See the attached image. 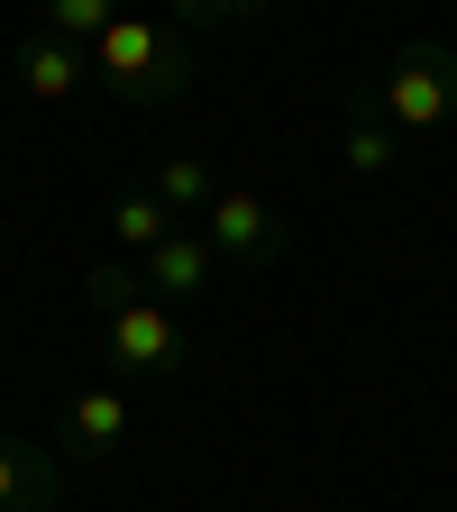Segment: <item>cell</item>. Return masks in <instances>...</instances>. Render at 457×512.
Instances as JSON below:
<instances>
[{"label":"cell","instance_id":"cell-12","mask_svg":"<svg viewBox=\"0 0 457 512\" xmlns=\"http://www.w3.org/2000/svg\"><path fill=\"white\" fill-rule=\"evenodd\" d=\"M211 192H220V183H211V165H202V156H165L156 202H165L174 220H202V211H211Z\"/></svg>","mask_w":457,"mask_h":512},{"label":"cell","instance_id":"cell-4","mask_svg":"<svg viewBox=\"0 0 457 512\" xmlns=\"http://www.w3.org/2000/svg\"><path fill=\"white\" fill-rule=\"evenodd\" d=\"M202 238L229 256V266H266V256L284 247V220L256 202V192H211V211H202Z\"/></svg>","mask_w":457,"mask_h":512},{"label":"cell","instance_id":"cell-6","mask_svg":"<svg viewBox=\"0 0 457 512\" xmlns=\"http://www.w3.org/2000/svg\"><path fill=\"white\" fill-rule=\"evenodd\" d=\"M83 83H92V55H83V46H64V37H46V28L19 46V92H28V101H74Z\"/></svg>","mask_w":457,"mask_h":512},{"label":"cell","instance_id":"cell-3","mask_svg":"<svg viewBox=\"0 0 457 512\" xmlns=\"http://www.w3.org/2000/svg\"><path fill=\"white\" fill-rule=\"evenodd\" d=\"M101 357H110L119 375L165 384V375L183 366V320H174L165 302H147V293H128V302L101 311Z\"/></svg>","mask_w":457,"mask_h":512},{"label":"cell","instance_id":"cell-11","mask_svg":"<svg viewBox=\"0 0 457 512\" xmlns=\"http://www.w3.org/2000/svg\"><path fill=\"white\" fill-rule=\"evenodd\" d=\"M119 19V0H37V28L46 37H64V46H83L92 55V37Z\"/></svg>","mask_w":457,"mask_h":512},{"label":"cell","instance_id":"cell-5","mask_svg":"<svg viewBox=\"0 0 457 512\" xmlns=\"http://www.w3.org/2000/svg\"><path fill=\"white\" fill-rule=\"evenodd\" d=\"M138 266H147V284H156L165 302H202L211 275H220V247H211L202 229H165V238L138 256Z\"/></svg>","mask_w":457,"mask_h":512},{"label":"cell","instance_id":"cell-9","mask_svg":"<svg viewBox=\"0 0 457 512\" xmlns=\"http://www.w3.org/2000/svg\"><path fill=\"white\" fill-rule=\"evenodd\" d=\"M55 494V467L37 458V448H19V439H0V512H37Z\"/></svg>","mask_w":457,"mask_h":512},{"label":"cell","instance_id":"cell-10","mask_svg":"<svg viewBox=\"0 0 457 512\" xmlns=\"http://www.w3.org/2000/svg\"><path fill=\"white\" fill-rule=\"evenodd\" d=\"M165 229H183V220H174V211L156 202V183H147V192H119V202H110V238H119L128 256H147V247H156Z\"/></svg>","mask_w":457,"mask_h":512},{"label":"cell","instance_id":"cell-7","mask_svg":"<svg viewBox=\"0 0 457 512\" xmlns=\"http://www.w3.org/2000/svg\"><path fill=\"white\" fill-rule=\"evenodd\" d=\"M339 156H348V174H357V183H375V174H394V165H403V138H394V119L375 110V92H357Z\"/></svg>","mask_w":457,"mask_h":512},{"label":"cell","instance_id":"cell-15","mask_svg":"<svg viewBox=\"0 0 457 512\" xmlns=\"http://www.w3.org/2000/svg\"><path fill=\"white\" fill-rule=\"evenodd\" d=\"M256 10H275V0H220V19H256Z\"/></svg>","mask_w":457,"mask_h":512},{"label":"cell","instance_id":"cell-8","mask_svg":"<svg viewBox=\"0 0 457 512\" xmlns=\"http://www.w3.org/2000/svg\"><path fill=\"white\" fill-rule=\"evenodd\" d=\"M64 439L83 448V458H101V448L128 439V394H110V384H92V394H74V412H64Z\"/></svg>","mask_w":457,"mask_h":512},{"label":"cell","instance_id":"cell-2","mask_svg":"<svg viewBox=\"0 0 457 512\" xmlns=\"http://www.w3.org/2000/svg\"><path fill=\"white\" fill-rule=\"evenodd\" d=\"M375 110L394 119V138H430V128H448V119H457V46L412 37L394 64H384Z\"/></svg>","mask_w":457,"mask_h":512},{"label":"cell","instance_id":"cell-1","mask_svg":"<svg viewBox=\"0 0 457 512\" xmlns=\"http://www.w3.org/2000/svg\"><path fill=\"white\" fill-rule=\"evenodd\" d=\"M92 74L119 92V101H183L192 92V46L165 10H119L101 37H92Z\"/></svg>","mask_w":457,"mask_h":512},{"label":"cell","instance_id":"cell-14","mask_svg":"<svg viewBox=\"0 0 457 512\" xmlns=\"http://www.w3.org/2000/svg\"><path fill=\"white\" fill-rule=\"evenodd\" d=\"M165 19H174V28H211L220 0H165Z\"/></svg>","mask_w":457,"mask_h":512},{"label":"cell","instance_id":"cell-13","mask_svg":"<svg viewBox=\"0 0 457 512\" xmlns=\"http://www.w3.org/2000/svg\"><path fill=\"white\" fill-rule=\"evenodd\" d=\"M138 284H128V266H92V311H110V302H128Z\"/></svg>","mask_w":457,"mask_h":512}]
</instances>
